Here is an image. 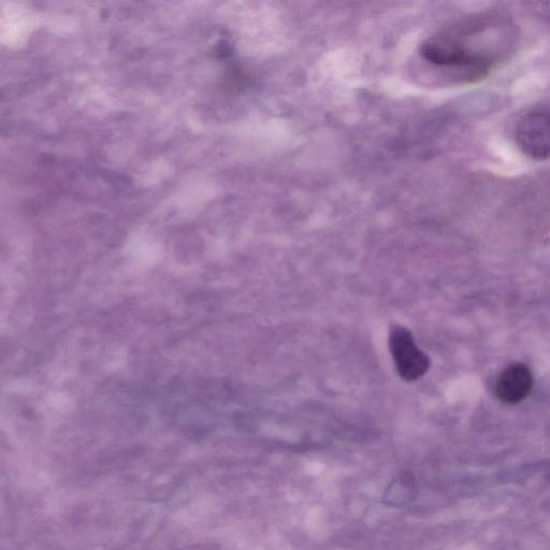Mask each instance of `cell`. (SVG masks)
<instances>
[{"mask_svg":"<svg viewBox=\"0 0 550 550\" xmlns=\"http://www.w3.org/2000/svg\"><path fill=\"white\" fill-rule=\"evenodd\" d=\"M533 386L531 369L525 364L515 363L506 367L498 376L495 394L501 402L515 405L531 395Z\"/></svg>","mask_w":550,"mask_h":550,"instance_id":"4","label":"cell"},{"mask_svg":"<svg viewBox=\"0 0 550 550\" xmlns=\"http://www.w3.org/2000/svg\"><path fill=\"white\" fill-rule=\"evenodd\" d=\"M486 19L473 20L445 28L428 38L422 46V59L434 68L450 72L462 82L485 77L500 57L480 49Z\"/></svg>","mask_w":550,"mask_h":550,"instance_id":"1","label":"cell"},{"mask_svg":"<svg viewBox=\"0 0 550 550\" xmlns=\"http://www.w3.org/2000/svg\"><path fill=\"white\" fill-rule=\"evenodd\" d=\"M417 496V483L412 474L404 473L396 477L386 488L383 502L389 506H403L411 503Z\"/></svg>","mask_w":550,"mask_h":550,"instance_id":"5","label":"cell"},{"mask_svg":"<svg viewBox=\"0 0 550 550\" xmlns=\"http://www.w3.org/2000/svg\"><path fill=\"white\" fill-rule=\"evenodd\" d=\"M515 139L520 151L535 161L550 158V111L524 115L516 125Z\"/></svg>","mask_w":550,"mask_h":550,"instance_id":"3","label":"cell"},{"mask_svg":"<svg viewBox=\"0 0 550 550\" xmlns=\"http://www.w3.org/2000/svg\"><path fill=\"white\" fill-rule=\"evenodd\" d=\"M389 349L395 361L396 369L401 378L408 382L417 381L430 368L429 356L419 349L412 332L402 326H396L390 331Z\"/></svg>","mask_w":550,"mask_h":550,"instance_id":"2","label":"cell"}]
</instances>
